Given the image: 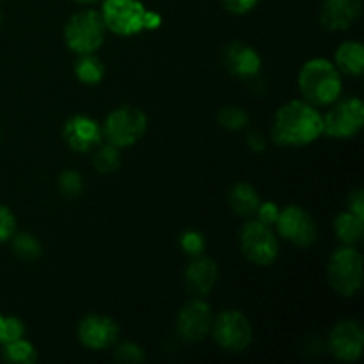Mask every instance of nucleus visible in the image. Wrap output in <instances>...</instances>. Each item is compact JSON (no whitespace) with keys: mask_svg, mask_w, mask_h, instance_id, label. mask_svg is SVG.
<instances>
[{"mask_svg":"<svg viewBox=\"0 0 364 364\" xmlns=\"http://www.w3.org/2000/svg\"><path fill=\"white\" fill-rule=\"evenodd\" d=\"M223 66L233 77L242 80H252L259 75L263 66L258 50L245 43L233 41L223 50Z\"/></svg>","mask_w":364,"mask_h":364,"instance_id":"15","label":"nucleus"},{"mask_svg":"<svg viewBox=\"0 0 364 364\" xmlns=\"http://www.w3.org/2000/svg\"><path fill=\"white\" fill-rule=\"evenodd\" d=\"M213 322L212 306L205 297H194L185 302L176 316V334L187 343H199L210 334Z\"/></svg>","mask_w":364,"mask_h":364,"instance_id":"12","label":"nucleus"},{"mask_svg":"<svg viewBox=\"0 0 364 364\" xmlns=\"http://www.w3.org/2000/svg\"><path fill=\"white\" fill-rule=\"evenodd\" d=\"M0 135H2V132H0Z\"/></svg>","mask_w":364,"mask_h":364,"instance_id":"39","label":"nucleus"},{"mask_svg":"<svg viewBox=\"0 0 364 364\" xmlns=\"http://www.w3.org/2000/svg\"><path fill=\"white\" fill-rule=\"evenodd\" d=\"M11 249H13V255L23 262H36L43 255L41 242L28 231L14 233L11 237Z\"/></svg>","mask_w":364,"mask_h":364,"instance_id":"24","label":"nucleus"},{"mask_svg":"<svg viewBox=\"0 0 364 364\" xmlns=\"http://www.w3.org/2000/svg\"><path fill=\"white\" fill-rule=\"evenodd\" d=\"M103 141L124 149L137 144L148 132V116L135 105H121L102 123Z\"/></svg>","mask_w":364,"mask_h":364,"instance_id":"5","label":"nucleus"},{"mask_svg":"<svg viewBox=\"0 0 364 364\" xmlns=\"http://www.w3.org/2000/svg\"><path fill=\"white\" fill-rule=\"evenodd\" d=\"M92 166L100 174H112L121 166V149L110 142H102L92 149Z\"/></svg>","mask_w":364,"mask_h":364,"instance_id":"23","label":"nucleus"},{"mask_svg":"<svg viewBox=\"0 0 364 364\" xmlns=\"http://www.w3.org/2000/svg\"><path fill=\"white\" fill-rule=\"evenodd\" d=\"M364 259L355 245H341L334 249L327 262V283L340 297L350 299L363 288Z\"/></svg>","mask_w":364,"mask_h":364,"instance_id":"3","label":"nucleus"},{"mask_svg":"<svg viewBox=\"0 0 364 364\" xmlns=\"http://www.w3.org/2000/svg\"><path fill=\"white\" fill-rule=\"evenodd\" d=\"M210 334L217 347L230 354H240L247 350L255 338L251 320L240 309H224L213 315Z\"/></svg>","mask_w":364,"mask_h":364,"instance_id":"7","label":"nucleus"},{"mask_svg":"<svg viewBox=\"0 0 364 364\" xmlns=\"http://www.w3.org/2000/svg\"><path fill=\"white\" fill-rule=\"evenodd\" d=\"M57 188L68 199H75L84 192V178L78 171L66 169L57 178Z\"/></svg>","mask_w":364,"mask_h":364,"instance_id":"26","label":"nucleus"},{"mask_svg":"<svg viewBox=\"0 0 364 364\" xmlns=\"http://www.w3.org/2000/svg\"><path fill=\"white\" fill-rule=\"evenodd\" d=\"M334 66L341 75L348 77H361L364 71V46L363 43L348 39L343 41L334 52Z\"/></svg>","mask_w":364,"mask_h":364,"instance_id":"18","label":"nucleus"},{"mask_svg":"<svg viewBox=\"0 0 364 364\" xmlns=\"http://www.w3.org/2000/svg\"><path fill=\"white\" fill-rule=\"evenodd\" d=\"M361 13V0H323L318 20L326 31L343 32L358 23Z\"/></svg>","mask_w":364,"mask_h":364,"instance_id":"16","label":"nucleus"},{"mask_svg":"<svg viewBox=\"0 0 364 364\" xmlns=\"http://www.w3.org/2000/svg\"><path fill=\"white\" fill-rule=\"evenodd\" d=\"M77 4H82V6H89V4H95L98 2V0H75Z\"/></svg>","mask_w":364,"mask_h":364,"instance_id":"37","label":"nucleus"},{"mask_svg":"<svg viewBox=\"0 0 364 364\" xmlns=\"http://www.w3.org/2000/svg\"><path fill=\"white\" fill-rule=\"evenodd\" d=\"M327 348L341 363H355L364 352V327L359 320L343 318L334 323L327 338Z\"/></svg>","mask_w":364,"mask_h":364,"instance_id":"11","label":"nucleus"},{"mask_svg":"<svg viewBox=\"0 0 364 364\" xmlns=\"http://www.w3.org/2000/svg\"><path fill=\"white\" fill-rule=\"evenodd\" d=\"M25 336V323L20 316L4 315V343Z\"/></svg>","mask_w":364,"mask_h":364,"instance_id":"30","label":"nucleus"},{"mask_svg":"<svg viewBox=\"0 0 364 364\" xmlns=\"http://www.w3.org/2000/svg\"><path fill=\"white\" fill-rule=\"evenodd\" d=\"M14 233H16V217L9 206L0 203V244L9 242Z\"/></svg>","mask_w":364,"mask_h":364,"instance_id":"29","label":"nucleus"},{"mask_svg":"<svg viewBox=\"0 0 364 364\" xmlns=\"http://www.w3.org/2000/svg\"><path fill=\"white\" fill-rule=\"evenodd\" d=\"M322 135V112L306 100H290L274 114L270 137L274 144L281 148H304L318 141Z\"/></svg>","mask_w":364,"mask_h":364,"instance_id":"1","label":"nucleus"},{"mask_svg":"<svg viewBox=\"0 0 364 364\" xmlns=\"http://www.w3.org/2000/svg\"><path fill=\"white\" fill-rule=\"evenodd\" d=\"M276 233L283 240L297 245L301 249H308L318 240V226L311 213L301 205H287L279 210L276 224Z\"/></svg>","mask_w":364,"mask_h":364,"instance_id":"10","label":"nucleus"},{"mask_svg":"<svg viewBox=\"0 0 364 364\" xmlns=\"http://www.w3.org/2000/svg\"><path fill=\"white\" fill-rule=\"evenodd\" d=\"M180 247L183 249L185 255L191 256V258L205 255V249H206L205 235L198 230H185L183 233L180 235Z\"/></svg>","mask_w":364,"mask_h":364,"instance_id":"27","label":"nucleus"},{"mask_svg":"<svg viewBox=\"0 0 364 364\" xmlns=\"http://www.w3.org/2000/svg\"><path fill=\"white\" fill-rule=\"evenodd\" d=\"M162 27V16H160L156 11H149L146 13L144 20V31H156V28Z\"/></svg>","mask_w":364,"mask_h":364,"instance_id":"35","label":"nucleus"},{"mask_svg":"<svg viewBox=\"0 0 364 364\" xmlns=\"http://www.w3.org/2000/svg\"><path fill=\"white\" fill-rule=\"evenodd\" d=\"M323 135L338 141H348L361 134L364 128V102L359 96L336 100L322 114Z\"/></svg>","mask_w":364,"mask_h":364,"instance_id":"8","label":"nucleus"},{"mask_svg":"<svg viewBox=\"0 0 364 364\" xmlns=\"http://www.w3.org/2000/svg\"><path fill=\"white\" fill-rule=\"evenodd\" d=\"M219 279V265L210 256H196L185 269V287L194 297H206Z\"/></svg>","mask_w":364,"mask_h":364,"instance_id":"17","label":"nucleus"},{"mask_svg":"<svg viewBox=\"0 0 364 364\" xmlns=\"http://www.w3.org/2000/svg\"><path fill=\"white\" fill-rule=\"evenodd\" d=\"M279 205H276L274 201H262L259 206L256 208L255 219H258L259 223L267 224V226H272L276 224L277 215H279Z\"/></svg>","mask_w":364,"mask_h":364,"instance_id":"31","label":"nucleus"},{"mask_svg":"<svg viewBox=\"0 0 364 364\" xmlns=\"http://www.w3.org/2000/svg\"><path fill=\"white\" fill-rule=\"evenodd\" d=\"M119 323L109 315L91 313L85 315L77 326V338L82 347L89 350H109L119 341Z\"/></svg>","mask_w":364,"mask_h":364,"instance_id":"13","label":"nucleus"},{"mask_svg":"<svg viewBox=\"0 0 364 364\" xmlns=\"http://www.w3.org/2000/svg\"><path fill=\"white\" fill-rule=\"evenodd\" d=\"M0 27H2V11H0Z\"/></svg>","mask_w":364,"mask_h":364,"instance_id":"38","label":"nucleus"},{"mask_svg":"<svg viewBox=\"0 0 364 364\" xmlns=\"http://www.w3.org/2000/svg\"><path fill=\"white\" fill-rule=\"evenodd\" d=\"M334 235L341 245H358L364 237V217L343 210L334 217Z\"/></svg>","mask_w":364,"mask_h":364,"instance_id":"20","label":"nucleus"},{"mask_svg":"<svg viewBox=\"0 0 364 364\" xmlns=\"http://www.w3.org/2000/svg\"><path fill=\"white\" fill-rule=\"evenodd\" d=\"M75 77L84 85H98L105 78V64L96 53H84L78 55L75 63Z\"/></svg>","mask_w":364,"mask_h":364,"instance_id":"21","label":"nucleus"},{"mask_svg":"<svg viewBox=\"0 0 364 364\" xmlns=\"http://www.w3.org/2000/svg\"><path fill=\"white\" fill-rule=\"evenodd\" d=\"M224 9L231 14H247L259 4V0H220Z\"/></svg>","mask_w":364,"mask_h":364,"instance_id":"32","label":"nucleus"},{"mask_svg":"<svg viewBox=\"0 0 364 364\" xmlns=\"http://www.w3.org/2000/svg\"><path fill=\"white\" fill-rule=\"evenodd\" d=\"M297 84L302 100L320 109V107L333 105L336 100L341 98L343 75L334 66L333 60L313 57L306 60L299 70Z\"/></svg>","mask_w":364,"mask_h":364,"instance_id":"2","label":"nucleus"},{"mask_svg":"<svg viewBox=\"0 0 364 364\" xmlns=\"http://www.w3.org/2000/svg\"><path fill=\"white\" fill-rule=\"evenodd\" d=\"M63 139L75 153H91L103 142L102 123L87 114H75L63 124Z\"/></svg>","mask_w":364,"mask_h":364,"instance_id":"14","label":"nucleus"},{"mask_svg":"<svg viewBox=\"0 0 364 364\" xmlns=\"http://www.w3.org/2000/svg\"><path fill=\"white\" fill-rule=\"evenodd\" d=\"M217 123L230 132H238L247 127L249 114L247 110L238 105H224L217 112Z\"/></svg>","mask_w":364,"mask_h":364,"instance_id":"25","label":"nucleus"},{"mask_svg":"<svg viewBox=\"0 0 364 364\" xmlns=\"http://www.w3.org/2000/svg\"><path fill=\"white\" fill-rule=\"evenodd\" d=\"M2 347V359L11 364H34L38 361V350L28 340L18 338V340L7 341L0 345Z\"/></svg>","mask_w":364,"mask_h":364,"instance_id":"22","label":"nucleus"},{"mask_svg":"<svg viewBox=\"0 0 364 364\" xmlns=\"http://www.w3.org/2000/svg\"><path fill=\"white\" fill-rule=\"evenodd\" d=\"M228 203L237 215L249 219V217H255L262 198L249 181H237L235 185H231L230 192H228Z\"/></svg>","mask_w":364,"mask_h":364,"instance_id":"19","label":"nucleus"},{"mask_svg":"<svg viewBox=\"0 0 364 364\" xmlns=\"http://www.w3.org/2000/svg\"><path fill=\"white\" fill-rule=\"evenodd\" d=\"M347 210L355 215L364 217V191L361 187L354 188L347 198Z\"/></svg>","mask_w":364,"mask_h":364,"instance_id":"33","label":"nucleus"},{"mask_svg":"<svg viewBox=\"0 0 364 364\" xmlns=\"http://www.w3.org/2000/svg\"><path fill=\"white\" fill-rule=\"evenodd\" d=\"M4 341V315L0 313V345H2Z\"/></svg>","mask_w":364,"mask_h":364,"instance_id":"36","label":"nucleus"},{"mask_svg":"<svg viewBox=\"0 0 364 364\" xmlns=\"http://www.w3.org/2000/svg\"><path fill=\"white\" fill-rule=\"evenodd\" d=\"M107 27L100 11L82 9L71 14L64 25V41L66 46L77 55L96 53L105 43Z\"/></svg>","mask_w":364,"mask_h":364,"instance_id":"4","label":"nucleus"},{"mask_svg":"<svg viewBox=\"0 0 364 364\" xmlns=\"http://www.w3.org/2000/svg\"><path fill=\"white\" fill-rule=\"evenodd\" d=\"M148 7L141 0H103L102 20L107 31L121 38H132L144 32Z\"/></svg>","mask_w":364,"mask_h":364,"instance_id":"9","label":"nucleus"},{"mask_svg":"<svg viewBox=\"0 0 364 364\" xmlns=\"http://www.w3.org/2000/svg\"><path fill=\"white\" fill-rule=\"evenodd\" d=\"M114 359L124 364H141L144 363L146 352L141 345L134 343V341H123L114 350Z\"/></svg>","mask_w":364,"mask_h":364,"instance_id":"28","label":"nucleus"},{"mask_svg":"<svg viewBox=\"0 0 364 364\" xmlns=\"http://www.w3.org/2000/svg\"><path fill=\"white\" fill-rule=\"evenodd\" d=\"M238 247L249 263L269 267L279 256V238L272 226H267L258 219L249 217L247 223L242 224L238 233Z\"/></svg>","mask_w":364,"mask_h":364,"instance_id":"6","label":"nucleus"},{"mask_svg":"<svg viewBox=\"0 0 364 364\" xmlns=\"http://www.w3.org/2000/svg\"><path fill=\"white\" fill-rule=\"evenodd\" d=\"M245 142H247L249 148L252 149L255 153H263L267 149V141H265V135L258 130H251L245 137Z\"/></svg>","mask_w":364,"mask_h":364,"instance_id":"34","label":"nucleus"}]
</instances>
